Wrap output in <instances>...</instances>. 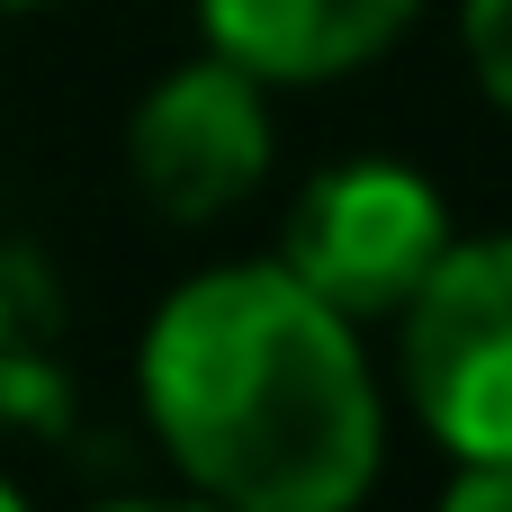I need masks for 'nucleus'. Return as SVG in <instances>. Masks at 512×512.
<instances>
[{
  "label": "nucleus",
  "mask_w": 512,
  "mask_h": 512,
  "mask_svg": "<svg viewBox=\"0 0 512 512\" xmlns=\"http://www.w3.org/2000/svg\"><path fill=\"white\" fill-rule=\"evenodd\" d=\"M144 405L171 468L243 512H342L378 477V387L351 315L288 261L198 270L144 333Z\"/></svg>",
  "instance_id": "nucleus-1"
},
{
  "label": "nucleus",
  "mask_w": 512,
  "mask_h": 512,
  "mask_svg": "<svg viewBox=\"0 0 512 512\" xmlns=\"http://www.w3.org/2000/svg\"><path fill=\"white\" fill-rule=\"evenodd\" d=\"M405 396L450 459H512V234L450 243L405 297Z\"/></svg>",
  "instance_id": "nucleus-2"
},
{
  "label": "nucleus",
  "mask_w": 512,
  "mask_h": 512,
  "mask_svg": "<svg viewBox=\"0 0 512 512\" xmlns=\"http://www.w3.org/2000/svg\"><path fill=\"white\" fill-rule=\"evenodd\" d=\"M441 252H450L441 189L423 171H405V162L360 153V162H333V171H315L297 189L279 261L324 306H342L360 324V315H405V297L441 270Z\"/></svg>",
  "instance_id": "nucleus-3"
},
{
  "label": "nucleus",
  "mask_w": 512,
  "mask_h": 512,
  "mask_svg": "<svg viewBox=\"0 0 512 512\" xmlns=\"http://www.w3.org/2000/svg\"><path fill=\"white\" fill-rule=\"evenodd\" d=\"M135 153V189L171 216V225H207L225 207H243L270 171V108H261V72H243L234 54H198L180 72L153 81V99L126 126Z\"/></svg>",
  "instance_id": "nucleus-4"
},
{
  "label": "nucleus",
  "mask_w": 512,
  "mask_h": 512,
  "mask_svg": "<svg viewBox=\"0 0 512 512\" xmlns=\"http://www.w3.org/2000/svg\"><path fill=\"white\" fill-rule=\"evenodd\" d=\"M414 9L423 0H198V27L261 81H333L387 54L414 27Z\"/></svg>",
  "instance_id": "nucleus-5"
},
{
  "label": "nucleus",
  "mask_w": 512,
  "mask_h": 512,
  "mask_svg": "<svg viewBox=\"0 0 512 512\" xmlns=\"http://www.w3.org/2000/svg\"><path fill=\"white\" fill-rule=\"evenodd\" d=\"M72 369H63V288L27 243H0V432H63Z\"/></svg>",
  "instance_id": "nucleus-6"
},
{
  "label": "nucleus",
  "mask_w": 512,
  "mask_h": 512,
  "mask_svg": "<svg viewBox=\"0 0 512 512\" xmlns=\"http://www.w3.org/2000/svg\"><path fill=\"white\" fill-rule=\"evenodd\" d=\"M468 63H477L486 99L512 108V0H468Z\"/></svg>",
  "instance_id": "nucleus-7"
},
{
  "label": "nucleus",
  "mask_w": 512,
  "mask_h": 512,
  "mask_svg": "<svg viewBox=\"0 0 512 512\" xmlns=\"http://www.w3.org/2000/svg\"><path fill=\"white\" fill-rule=\"evenodd\" d=\"M450 504L459 512H512V459H459Z\"/></svg>",
  "instance_id": "nucleus-8"
},
{
  "label": "nucleus",
  "mask_w": 512,
  "mask_h": 512,
  "mask_svg": "<svg viewBox=\"0 0 512 512\" xmlns=\"http://www.w3.org/2000/svg\"><path fill=\"white\" fill-rule=\"evenodd\" d=\"M0 512H18V486H9V477H0Z\"/></svg>",
  "instance_id": "nucleus-9"
},
{
  "label": "nucleus",
  "mask_w": 512,
  "mask_h": 512,
  "mask_svg": "<svg viewBox=\"0 0 512 512\" xmlns=\"http://www.w3.org/2000/svg\"><path fill=\"white\" fill-rule=\"evenodd\" d=\"M9 9H36V0H9Z\"/></svg>",
  "instance_id": "nucleus-10"
}]
</instances>
